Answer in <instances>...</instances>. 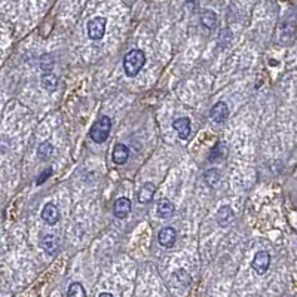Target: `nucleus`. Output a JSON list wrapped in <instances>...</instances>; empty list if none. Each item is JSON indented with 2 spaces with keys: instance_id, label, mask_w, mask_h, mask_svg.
Returning a JSON list of instances; mask_svg holds the SVG:
<instances>
[{
  "instance_id": "aec40b11",
  "label": "nucleus",
  "mask_w": 297,
  "mask_h": 297,
  "mask_svg": "<svg viewBox=\"0 0 297 297\" xmlns=\"http://www.w3.org/2000/svg\"><path fill=\"white\" fill-rule=\"evenodd\" d=\"M67 296L68 297H85L87 291H85V288H84V285L81 282H71L70 287H68Z\"/></svg>"
},
{
  "instance_id": "f03ea898",
  "label": "nucleus",
  "mask_w": 297,
  "mask_h": 297,
  "mask_svg": "<svg viewBox=\"0 0 297 297\" xmlns=\"http://www.w3.org/2000/svg\"><path fill=\"white\" fill-rule=\"evenodd\" d=\"M112 131V119L109 116H101L89 129V137L94 143L97 144H103Z\"/></svg>"
},
{
  "instance_id": "423d86ee",
  "label": "nucleus",
  "mask_w": 297,
  "mask_h": 297,
  "mask_svg": "<svg viewBox=\"0 0 297 297\" xmlns=\"http://www.w3.org/2000/svg\"><path fill=\"white\" fill-rule=\"evenodd\" d=\"M40 247L43 248V251L46 254L57 256L58 251H59V239L54 234H46V235H43V238L40 241Z\"/></svg>"
},
{
  "instance_id": "393cba45",
  "label": "nucleus",
  "mask_w": 297,
  "mask_h": 297,
  "mask_svg": "<svg viewBox=\"0 0 297 297\" xmlns=\"http://www.w3.org/2000/svg\"><path fill=\"white\" fill-rule=\"evenodd\" d=\"M0 253H2V245H0Z\"/></svg>"
},
{
  "instance_id": "ddd939ff",
  "label": "nucleus",
  "mask_w": 297,
  "mask_h": 297,
  "mask_svg": "<svg viewBox=\"0 0 297 297\" xmlns=\"http://www.w3.org/2000/svg\"><path fill=\"white\" fill-rule=\"evenodd\" d=\"M174 211H176L174 204L171 201H168V199H161L158 202V205H156V214L161 218H170V217H173Z\"/></svg>"
},
{
  "instance_id": "39448f33",
  "label": "nucleus",
  "mask_w": 297,
  "mask_h": 297,
  "mask_svg": "<svg viewBox=\"0 0 297 297\" xmlns=\"http://www.w3.org/2000/svg\"><path fill=\"white\" fill-rule=\"evenodd\" d=\"M209 118L215 123H225L226 119L229 118V107H228V104L225 101L215 103L211 107V110H209Z\"/></svg>"
},
{
  "instance_id": "1a4fd4ad",
  "label": "nucleus",
  "mask_w": 297,
  "mask_h": 297,
  "mask_svg": "<svg viewBox=\"0 0 297 297\" xmlns=\"http://www.w3.org/2000/svg\"><path fill=\"white\" fill-rule=\"evenodd\" d=\"M131 201L125 196L119 198L115 201V205H113V214L118 217V218H126L131 212Z\"/></svg>"
},
{
  "instance_id": "dca6fc26",
  "label": "nucleus",
  "mask_w": 297,
  "mask_h": 297,
  "mask_svg": "<svg viewBox=\"0 0 297 297\" xmlns=\"http://www.w3.org/2000/svg\"><path fill=\"white\" fill-rule=\"evenodd\" d=\"M173 282H174V285L177 287V288H186V287H189L190 285V282H192V278H190V275L184 270V269H178V270H176L174 273H173Z\"/></svg>"
},
{
  "instance_id": "b1692460",
  "label": "nucleus",
  "mask_w": 297,
  "mask_h": 297,
  "mask_svg": "<svg viewBox=\"0 0 297 297\" xmlns=\"http://www.w3.org/2000/svg\"><path fill=\"white\" fill-rule=\"evenodd\" d=\"M112 296H113L112 293H101L100 294V297H112Z\"/></svg>"
},
{
  "instance_id": "2eb2a0df",
  "label": "nucleus",
  "mask_w": 297,
  "mask_h": 297,
  "mask_svg": "<svg viewBox=\"0 0 297 297\" xmlns=\"http://www.w3.org/2000/svg\"><path fill=\"white\" fill-rule=\"evenodd\" d=\"M226 155H228V147H226V144H225V143H218V144H215V146L212 147V150L209 152L208 161H209V162H220V161H223V159L226 158Z\"/></svg>"
},
{
  "instance_id": "4be33fe9",
  "label": "nucleus",
  "mask_w": 297,
  "mask_h": 297,
  "mask_svg": "<svg viewBox=\"0 0 297 297\" xmlns=\"http://www.w3.org/2000/svg\"><path fill=\"white\" fill-rule=\"evenodd\" d=\"M40 68H42L43 73L52 71V68H54V57L51 54H45L40 58Z\"/></svg>"
},
{
  "instance_id": "4468645a",
  "label": "nucleus",
  "mask_w": 297,
  "mask_h": 297,
  "mask_svg": "<svg viewBox=\"0 0 297 297\" xmlns=\"http://www.w3.org/2000/svg\"><path fill=\"white\" fill-rule=\"evenodd\" d=\"M155 192H156V186L153 183H144L141 190L138 192V202L140 204H148L153 199Z\"/></svg>"
},
{
  "instance_id": "a211bd4d",
  "label": "nucleus",
  "mask_w": 297,
  "mask_h": 297,
  "mask_svg": "<svg viewBox=\"0 0 297 297\" xmlns=\"http://www.w3.org/2000/svg\"><path fill=\"white\" fill-rule=\"evenodd\" d=\"M42 87L46 91H49V92L57 91V88H58V76H57L55 73H52V71L43 73V76H42Z\"/></svg>"
},
{
  "instance_id": "9b49d317",
  "label": "nucleus",
  "mask_w": 297,
  "mask_h": 297,
  "mask_svg": "<svg viewBox=\"0 0 297 297\" xmlns=\"http://www.w3.org/2000/svg\"><path fill=\"white\" fill-rule=\"evenodd\" d=\"M173 128L176 129V132L178 134V137H180L181 140H187L189 135H190V131H192L190 119H189V118H177V119L173 122Z\"/></svg>"
},
{
  "instance_id": "412c9836",
  "label": "nucleus",
  "mask_w": 297,
  "mask_h": 297,
  "mask_svg": "<svg viewBox=\"0 0 297 297\" xmlns=\"http://www.w3.org/2000/svg\"><path fill=\"white\" fill-rule=\"evenodd\" d=\"M204 178H205V183L209 186V187H215L220 181V173L215 170V168H211L208 171H205L204 174Z\"/></svg>"
},
{
  "instance_id": "5701e85b",
  "label": "nucleus",
  "mask_w": 297,
  "mask_h": 297,
  "mask_svg": "<svg viewBox=\"0 0 297 297\" xmlns=\"http://www.w3.org/2000/svg\"><path fill=\"white\" fill-rule=\"evenodd\" d=\"M51 176H52V168H46V170H45V171H43V173H42V174L37 177L36 184H37V186H42V184H43V183H45V181H46V180H48Z\"/></svg>"
},
{
  "instance_id": "6ab92c4d",
  "label": "nucleus",
  "mask_w": 297,
  "mask_h": 297,
  "mask_svg": "<svg viewBox=\"0 0 297 297\" xmlns=\"http://www.w3.org/2000/svg\"><path fill=\"white\" fill-rule=\"evenodd\" d=\"M54 153V146L48 141L42 143L39 147H37V156L40 161H48Z\"/></svg>"
},
{
  "instance_id": "6e6552de",
  "label": "nucleus",
  "mask_w": 297,
  "mask_h": 297,
  "mask_svg": "<svg viewBox=\"0 0 297 297\" xmlns=\"http://www.w3.org/2000/svg\"><path fill=\"white\" fill-rule=\"evenodd\" d=\"M234 218H235V212L229 205H223L217 211V215H215V220H217L220 228H228L231 223L234 221Z\"/></svg>"
},
{
  "instance_id": "f257e3e1",
  "label": "nucleus",
  "mask_w": 297,
  "mask_h": 297,
  "mask_svg": "<svg viewBox=\"0 0 297 297\" xmlns=\"http://www.w3.org/2000/svg\"><path fill=\"white\" fill-rule=\"evenodd\" d=\"M146 64V54L141 49L129 51L123 58V70L128 78H134L141 71Z\"/></svg>"
},
{
  "instance_id": "f3484780",
  "label": "nucleus",
  "mask_w": 297,
  "mask_h": 297,
  "mask_svg": "<svg viewBox=\"0 0 297 297\" xmlns=\"http://www.w3.org/2000/svg\"><path fill=\"white\" fill-rule=\"evenodd\" d=\"M201 24L208 29V30H214L217 27V14L211 9H205L201 14Z\"/></svg>"
},
{
  "instance_id": "9d476101",
  "label": "nucleus",
  "mask_w": 297,
  "mask_h": 297,
  "mask_svg": "<svg viewBox=\"0 0 297 297\" xmlns=\"http://www.w3.org/2000/svg\"><path fill=\"white\" fill-rule=\"evenodd\" d=\"M176 239H177V232H176V229L171 228V226H167V228L161 229V232H159V235H158V242H159L162 247H165V248L173 247L174 242H176Z\"/></svg>"
},
{
  "instance_id": "0eeeda50",
  "label": "nucleus",
  "mask_w": 297,
  "mask_h": 297,
  "mask_svg": "<svg viewBox=\"0 0 297 297\" xmlns=\"http://www.w3.org/2000/svg\"><path fill=\"white\" fill-rule=\"evenodd\" d=\"M59 209L55 204H46L42 209V218L43 221L46 223V225L49 226H54L57 225V223L59 221Z\"/></svg>"
},
{
  "instance_id": "7ed1b4c3",
  "label": "nucleus",
  "mask_w": 297,
  "mask_h": 297,
  "mask_svg": "<svg viewBox=\"0 0 297 297\" xmlns=\"http://www.w3.org/2000/svg\"><path fill=\"white\" fill-rule=\"evenodd\" d=\"M106 26H107V20L103 17H95L92 20L88 21V37L91 40H101L106 34Z\"/></svg>"
},
{
  "instance_id": "f8f14e48",
  "label": "nucleus",
  "mask_w": 297,
  "mask_h": 297,
  "mask_svg": "<svg viewBox=\"0 0 297 297\" xmlns=\"http://www.w3.org/2000/svg\"><path fill=\"white\" fill-rule=\"evenodd\" d=\"M128 158H129L128 147H126L125 144H122V143H118V144L115 146V148H113V153H112L113 162H115L116 165H123V164H126Z\"/></svg>"
},
{
  "instance_id": "20e7f679",
  "label": "nucleus",
  "mask_w": 297,
  "mask_h": 297,
  "mask_svg": "<svg viewBox=\"0 0 297 297\" xmlns=\"http://www.w3.org/2000/svg\"><path fill=\"white\" fill-rule=\"evenodd\" d=\"M269 266H270V254L267 251H257L251 262V267L256 270V273L257 275L266 273Z\"/></svg>"
}]
</instances>
